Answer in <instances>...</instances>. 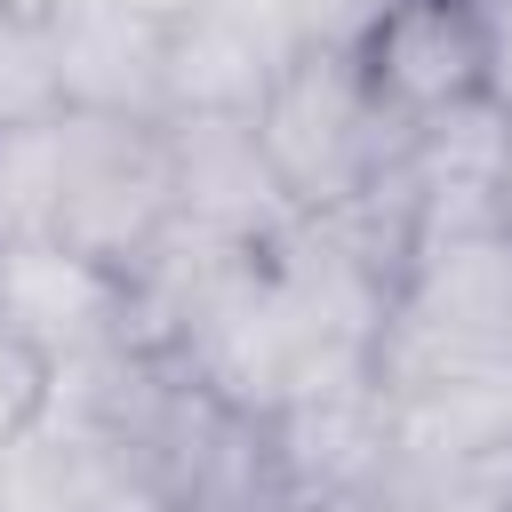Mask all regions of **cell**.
<instances>
[{
    "mask_svg": "<svg viewBox=\"0 0 512 512\" xmlns=\"http://www.w3.org/2000/svg\"><path fill=\"white\" fill-rule=\"evenodd\" d=\"M256 144L280 176V192L296 200V216L336 208L368 184H384L408 160V120L376 96L360 48H296L264 96H256Z\"/></svg>",
    "mask_w": 512,
    "mask_h": 512,
    "instance_id": "obj_1",
    "label": "cell"
},
{
    "mask_svg": "<svg viewBox=\"0 0 512 512\" xmlns=\"http://www.w3.org/2000/svg\"><path fill=\"white\" fill-rule=\"evenodd\" d=\"M176 224V160L168 120H112V112H64V184L48 240L80 248L104 272H136Z\"/></svg>",
    "mask_w": 512,
    "mask_h": 512,
    "instance_id": "obj_2",
    "label": "cell"
},
{
    "mask_svg": "<svg viewBox=\"0 0 512 512\" xmlns=\"http://www.w3.org/2000/svg\"><path fill=\"white\" fill-rule=\"evenodd\" d=\"M0 320L24 328L56 360V376H80L136 344V288L64 240H8L0 248Z\"/></svg>",
    "mask_w": 512,
    "mask_h": 512,
    "instance_id": "obj_3",
    "label": "cell"
},
{
    "mask_svg": "<svg viewBox=\"0 0 512 512\" xmlns=\"http://www.w3.org/2000/svg\"><path fill=\"white\" fill-rule=\"evenodd\" d=\"M360 64L408 128L464 112L488 88V0H384L360 32Z\"/></svg>",
    "mask_w": 512,
    "mask_h": 512,
    "instance_id": "obj_4",
    "label": "cell"
},
{
    "mask_svg": "<svg viewBox=\"0 0 512 512\" xmlns=\"http://www.w3.org/2000/svg\"><path fill=\"white\" fill-rule=\"evenodd\" d=\"M168 160H176V224L232 248H272L296 224V200L280 192L248 112H168Z\"/></svg>",
    "mask_w": 512,
    "mask_h": 512,
    "instance_id": "obj_5",
    "label": "cell"
},
{
    "mask_svg": "<svg viewBox=\"0 0 512 512\" xmlns=\"http://www.w3.org/2000/svg\"><path fill=\"white\" fill-rule=\"evenodd\" d=\"M56 56H64L72 112L168 120V16L120 0H72L56 16Z\"/></svg>",
    "mask_w": 512,
    "mask_h": 512,
    "instance_id": "obj_6",
    "label": "cell"
},
{
    "mask_svg": "<svg viewBox=\"0 0 512 512\" xmlns=\"http://www.w3.org/2000/svg\"><path fill=\"white\" fill-rule=\"evenodd\" d=\"M296 48L256 0H200L168 24V112H256L264 80Z\"/></svg>",
    "mask_w": 512,
    "mask_h": 512,
    "instance_id": "obj_7",
    "label": "cell"
},
{
    "mask_svg": "<svg viewBox=\"0 0 512 512\" xmlns=\"http://www.w3.org/2000/svg\"><path fill=\"white\" fill-rule=\"evenodd\" d=\"M368 496L376 512H512V440H464V448L384 440Z\"/></svg>",
    "mask_w": 512,
    "mask_h": 512,
    "instance_id": "obj_8",
    "label": "cell"
},
{
    "mask_svg": "<svg viewBox=\"0 0 512 512\" xmlns=\"http://www.w3.org/2000/svg\"><path fill=\"white\" fill-rule=\"evenodd\" d=\"M72 112L64 96V56H56V16H16L0 8V136L8 128H40Z\"/></svg>",
    "mask_w": 512,
    "mask_h": 512,
    "instance_id": "obj_9",
    "label": "cell"
},
{
    "mask_svg": "<svg viewBox=\"0 0 512 512\" xmlns=\"http://www.w3.org/2000/svg\"><path fill=\"white\" fill-rule=\"evenodd\" d=\"M56 184H64V112L40 120V128H8L0 136V248L8 240H48Z\"/></svg>",
    "mask_w": 512,
    "mask_h": 512,
    "instance_id": "obj_10",
    "label": "cell"
},
{
    "mask_svg": "<svg viewBox=\"0 0 512 512\" xmlns=\"http://www.w3.org/2000/svg\"><path fill=\"white\" fill-rule=\"evenodd\" d=\"M56 392H64L56 360H48L24 328L0 320V448L24 440V432H40V424L56 416Z\"/></svg>",
    "mask_w": 512,
    "mask_h": 512,
    "instance_id": "obj_11",
    "label": "cell"
},
{
    "mask_svg": "<svg viewBox=\"0 0 512 512\" xmlns=\"http://www.w3.org/2000/svg\"><path fill=\"white\" fill-rule=\"evenodd\" d=\"M488 112L512 128V0H488Z\"/></svg>",
    "mask_w": 512,
    "mask_h": 512,
    "instance_id": "obj_12",
    "label": "cell"
},
{
    "mask_svg": "<svg viewBox=\"0 0 512 512\" xmlns=\"http://www.w3.org/2000/svg\"><path fill=\"white\" fill-rule=\"evenodd\" d=\"M496 224L512 232V128H504V160H496Z\"/></svg>",
    "mask_w": 512,
    "mask_h": 512,
    "instance_id": "obj_13",
    "label": "cell"
},
{
    "mask_svg": "<svg viewBox=\"0 0 512 512\" xmlns=\"http://www.w3.org/2000/svg\"><path fill=\"white\" fill-rule=\"evenodd\" d=\"M0 8H16V16H64L72 0H0Z\"/></svg>",
    "mask_w": 512,
    "mask_h": 512,
    "instance_id": "obj_14",
    "label": "cell"
},
{
    "mask_svg": "<svg viewBox=\"0 0 512 512\" xmlns=\"http://www.w3.org/2000/svg\"><path fill=\"white\" fill-rule=\"evenodd\" d=\"M264 512H288V504H264Z\"/></svg>",
    "mask_w": 512,
    "mask_h": 512,
    "instance_id": "obj_15",
    "label": "cell"
}]
</instances>
